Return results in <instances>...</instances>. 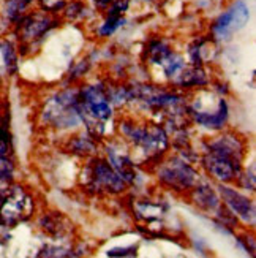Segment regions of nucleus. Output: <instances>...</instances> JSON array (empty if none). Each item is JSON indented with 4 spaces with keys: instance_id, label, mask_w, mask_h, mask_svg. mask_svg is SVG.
I'll return each instance as SVG.
<instances>
[{
    "instance_id": "obj_1",
    "label": "nucleus",
    "mask_w": 256,
    "mask_h": 258,
    "mask_svg": "<svg viewBox=\"0 0 256 258\" xmlns=\"http://www.w3.org/2000/svg\"><path fill=\"white\" fill-rule=\"evenodd\" d=\"M120 133L133 148L146 154L147 159L160 157L169 146L168 135L158 124H141L133 119H125L120 122Z\"/></svg>"
},
{
    "instance_id": "obj_2",
    "label": "nucleus",
    "mask_w": 256,
    "mask_h": 258,
    "mask_svg": "<svg viewBox=\"0 0 256 258\" xmlns=\"http://www.w3.org/2000/svg\"><path fill=\"white\" fill-rule=\"evenodd\" d=\"M43 120L55 130L73 128L81 124L77 92L66 89L51 97L43 111Z\"/></svg>"
},
{
    "instance_id": "obj_3",
    "label": "nucleus",
    "mask_w": 256,
    "mask_h": 258,
    "mask_svg": "<svg viewBox=\"0 0 256 258\" xmlns=\"http://www.w3.org/2000/svg\"><path fill=\"white\" fill-rule=\"evenodd\" d=\"M157 177L163 187H168L174 192H190L199 182L198 171L179 157H171L168 162H158Z\"/></svg>"
},
{
    "instance_id": "obj_4",
    "label": "nucleus",
    "mask_w": 256,
    "mask_h": 258,
    "mask_svg": "<svg viewBox=\"0 0 256 258\" xmlns=\"http://www.w3.org/2000/svg\"><path fill=\"white\" fill-rule=\"evenodd\" d=\"M33 212V200L21 185L8 187L0 198V220L5 227H15L27 220Z\"/></svg>"
},
{
    "instance_id": "obj_5",
    "label": "nucleus",
    "mask_w": 256,
    "mask_h": 258,
    "mask_svg": "<svg viewBox=\"0 0 256 258\" xmlns=\"http://www.w3.org/2000/svg\"><path fill=\"white\" fill-rule=\"evenodd\" d=\"M86 181L89 187L94 188L95 192H105L111 195H117L124 192L127 182L122 179L113 166H111L106 160L95 159L91 162L86 168Z\"/></svg>"
},
{
    "instance_id": "obj_6",
    "label": "nucleus",
    "mask_w": 256,
    "mask_h": 258,
    "mask_svg": "<svg viewBox=\"0 0 256 258\" xmlns=\"http://www.w3.org/2000/svg\"><path fill=\"white\" fill-rule=\"evenodd\" d=\"M218 194L223 205L231 211V214L237 220L250 227L254 225V205L251 198L242 195L239 190L223 184L218 185Z\"/></svg>"
},
{
    "instance_id": "obj_7",
    "label": "nucleus",
    "mask_w": 256,
    "mask_h": 258,
    "mask_svg": "<svg viewBox=\"0 0 256 258\" xmlns=\"http://www.w3.org/2000/svg\"><path fill=\"white\" fill-rule=\"evenodd\" d=\"M204 151L242 163L243 157H245V143L234 132H223L218 137L210 138L204 144Z\"/></svg>"
},
{
    "instance_id": "obj_8",
    "label": "nucleus",
    "mask_w": 256,
    "mask_h": 258,
    "mask_svg": "<svg viewBox=\"0 0 256 258\" xmlns=\"http://www.w3.org/2000/svg\"><path fill=\"white\" fill-rule=\"evenodd\" d=\"M18 30H19V38L22 41V44H29L32 46L33 43L40 41L44 33H46L54 21L51 18V15L48 11H37V13H30L24 18H19L18 21Z\"/></svg>"
},
{
    "instance_id": "obj_9",
    "label": "nucleus",
    "mask_w": 256,
    "mask_h": 258,
    "mask_svg": "<svg viewBox=\"0 0 256 258\" xmlns=\"http://www.w3.org/2000/svg\"><path fill=\"white\" fill-rule=\"evenodd\" d=\"M201 162L207 174H210L214 179H217V181L225 182V184L237 181V177L242 171V163L232 162L229 159H225V157H220L217 154L207 152V151H204Z\"/></svg>"
},
{
    "instance_id": "obj_10",
    "label": "nucleus",
    "mask_w": 256,
    "mask_h": 258,
    "mask_svg": "<svg viewBox=\"0 0 256 258\" xmlns=\"http://www.w3.org/2000/svg\"><path fill=\"white\" fill-rule=\"evenodd\" d=\"M15 173V152L13 140L8 127V116L0 117V177L11 182Z\"/></svg>"
},
{
    "instance_id": "obj_11",
    "label": "nucleus",
    "mask_w": 256,
    "mask_h": 258,
    "mask_svg": "<svg viewBox=\"0 0 256 258\" xmlns=\"http://www.w3.org/2000/svg\"><path fill=\"white\" fill-rule=\"evenodd\" d=\"M190 195H192V201L196 205V208L207 212V214L215 216V219L225 209V205H223V201L220 200L218 194L207 184H199L198 182L190 190Z\"/></svg>"
},
{
    "instance_id": "obj_12",
    "label": "nucleus",
    "mask_w": 256,
    "mask_h": 258,
    "mask_svg": "<svg viewBox=\"0 0 256 258\" xmlns=\"http://www.w3.org/2000/svg\"><path fill=\"white\" fill-rule=\"evenodd\" d=\"M188 116L193 119V122H196L198 125H201L204 128L214 130V132H220L223 130L226 122H228V105L223 98L218 105V108L212 109V111H192L188 109Z\"/></svg>"
},
{
    "instance_id": "obj_13",
    "label": "nucleus",
    "mask_w": 256,
    "mask_h": 258,
    "mask_svg": "<svg viewBox=\"0 0 256 258\" xmlns=\"http://www.w3.org/2000/svg\"><path fill=\"white\" fill-rule=\"evenodd\" d=\"M133 211H135L138 219L147 222L150 225V223L161 219L164 208L160 203H152V201H149V200H144V201H138Z\"/></svg>"
},
{
    "instance_id": "obj_14",
    "label": "nucleus",
    "mask_w": 256,
    "mask_h": 258,
    "mask_svg": "<svg viewBox=\"0 0 256 258\" xmlns=\"http://www.w3.org/2000/svg\"><path fill=\"white\" fill-rule=\"evenodd\" d=\"M16 69H18V55H16L15 44L8 40H2L0 41V70L8 75H13Z\"/></svg>"
},
{
    "instance_id": "obj_15",
    "label": "nucleus",
    "mask_w": 256,
    "mask_h": 258,
    "mask_svg": "<svg viewBox=\"0 0 256 258\" xmlns=\"http://www.w3.org/2000/svg\"><path fill=\"white\" fill-rule=\"evenodd\" d=\"M229 11H231V29L234 33L242 30L248 24L250 8H248V5L245 2H242V0H236V2H232Z\"/></svg>"
},
{
    "instance_id": "obj_16",
    "label": "nucleus",
    "mask_w": 256,
    "mask_h": 258,
    "mask_svg": "<svg viewBox=\"0 0 256 258\" xmlns=\"http://www.w3.org/2000/svg\"><path fill=\"white\" fill-rule=\"evenodd\" d=\"M68 151L76 155L89 157L95 154L97 144L91 135H89V137H74L68 141Z\"/></svg>"
},
{
    "instance_id": "obj_17",
    "label": "nucleus",
    "mask_w": 256,
    "mask_h": 258,
    "mask_svg": "<svg viewBox=\"0 0 256 258\" xmlns=\"http://www.w3.org/2000/svg\"><path fill=\"white\" fill-rule=\"evenodd\" d=\"M40 225L44 231H48L52 236H62L66 231L68 225H66V219L60 214H54V216H44L40 220Z\"/></svg>"
},
{
    "instance_id": "obj_18",
    "label": "nucleus",
    "mask_w": 256,
    "mask_h": 258,
    "mask_svg": "<svg viewBox=\"0 0 256 258\" xmlns=\"http://www.w3.org/2000/svg\"><path fill=\"white\" fill-rule=\"evenodd\" d=\"M124 22H125V19L122 18L120 15H111V13H108L106 21L98 29V37H102V38L111 37L120 26H124Z\"/></svg>"
},
{
    "instance_id": "obj_19",
    "label": "nucleus",
    "mask_w": 256,
    "mask_h": 258,
    "mask_svg": "<svg viewBox=\"0 0 256 258\" xmlns=\"http://www.w3.org/2000/svg\"><path fill=\"white\" fill-rule=\"evenodd\" d=\"M70 0H40L43 10L48 11V13H57V11L65 8V5Z\"/></svg>"
},
{
    "instance_id": "obj_20",
    "label": "nucleus",
    "mask_w": 256,
    "mask_h": 258,
    "mask_svg": "<svg viewBox=\"0 0 256 258\" xmlns=\"http://www.w3.org/2000/svg\"><path fill=\"white\" fill-rule=\"evenodd\" d=\"M109 256H133L136 255V247L131 245V247H114L108 250Z\"/></svg>"
},
{
    "instance_id": "obj_21",
    "label": "nucleus",
    "mask_w": 256,
    "mask_h": 258,
    "mask_svg": "<svg viewBox=\"0 0 256 258\" xmlns=\"http://www.w3.org/2000/svg\"><path fill=\"white\" fill-rule=\"evenodd\" d=\"M94 2L98 10H108L109 5L113 4V0H94Z\"/></svg>"
},
{
    "instance_id": "obj_22",
    "label": "nucleus",
    "mask_w": 256,
    "mask_h": 258,
    "mask_svg": "<svg viewBox=\"0 0 256 258\" xmlns=\"http://www.w3.org/2000/svg\"><path fill=\"white\" fill-rule=\"evenodd\" d=\"M8 187H10V181H7V179H4V177H0V198L4 197V194L8 190Z\"/></svg>"
}]
</instances>
